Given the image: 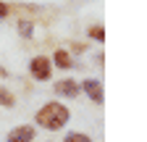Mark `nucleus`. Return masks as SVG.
<instances>
[{
    "instance_id": "f257e3e1",
    "label": "nucleus",
    "mask_w": 147,
    "mask_h": 142,
    "mask_svg": "<svg viewBox=\"0 0 147 142\" xmlns=\"http://www.w3.org/2000/svg\"><path fill=\"white\" fill-rule=\"evenodd\" d=\"M68 118H71V111L66 108L63 103H58V100H50V103H45L42 108L34 113L37 126L50 129V132H58V129H63L66 124H68Z\"/></svg>"
},
{
    "instance_id": "f03ea898",
    "label": "nucleus",
    "mask_w": 147,
    "mask_h": 142,
    "mask_svg": "<svg viewBox=\"0 0 147 142\" xmlns=\"http://www.w3.org/2000/svg\"><path fill=\"white\" fill-rule=\"evenodd\" d=\"M29 74L37 79V82H47L53 76V61L47 55H34L29 61Z\"/></svg>"
},
{
    "instance_id": "7ed1b4c3",
    "label": "nucleus",
    "mask_w": 147,
    "mask_h": 142,
    "mask_svg": "<svg viewBox=\"0 0 147 142\" xmlns=\"http://www.w3.org/2000/svg\"><path fill=\"white\" fill-rule=\"evenodd\" d=\"M53 90L58 92L61 97H76V95L82 92V84H79L76 79H58Z\"/></svg>"
},
{
    "instance_id": "20e7f679",
    "label": "nucleus",
    "mask_w": 147,
    "mask_h": 142,
    "mask_svg": "<svg viewBox=\"0 0 147 142\" xmlns=\"http://www.w3.org/2000/svg\"><path fill=\"white\" fill-rule=\"evenodd\" d=\"M34 134H37V129L32 124H21V126H13L8 132V142H32Z\"/></svg>"
},
{
    "instance_id": "39448f33",
    "label": "nucleus",
    "mask_w": 147,
    "mask_h": 142,
    "mask_svg": "<svg viewBox=\"0 0 147 142\" xmlns=\"http://www.w3.org/2000/svg\"><path fill=\"white\" fill-rule=\"evenodd\" d=\"M82 92H87V97L92 103H102L105 100V95H102V82H97V79H84L82 82Z\"/></svg>"
},
{
    "instance_id": "423d86ee",
    "label": "nucleus",
    "mask_w": 147,
    "mask_h": 142,
    "mask_svg": "<svg viewBox=\"0 0 147 142\" xmlns=\"http://www.w3.org/2000/svg\"><path fill=\"white\" fill-rule=\"evenodd\" d=\"M50 61H53L55 66H58V68H63V71L74 66V61H71V53H68V50H55Z\"/></svg>"
},
{
    "instance_id": "0eeeda50",
    "label": "nucleus",
    "mask_w": 147,
    "mask_h": 142,
    "mask_svg": "<svg viewBox=\"0 0 147 142\" xmlns=\"http://www.w3.org/2000/svg\"><path fill=\"white\" fill-rule=\"evenodd\" d=\"M11 105H16V95L8 87H0V108H11Z\"/></svg>"
},
{
    "instance_id": "6e6552de",
    "label": "nucleus",
    "mask_w": 147,
    "mask_h": 142,
    "mask_svg": "<svg viewBox=\"0 0 147 142\" xmlns=\"http://www.w3.org/2000/svg\"><path fill=\"white\" fill-rule=\"evenodd\" d=\"M63 142H92V137L89 134H82V132H68L63 137Z\"/></svg>"
},
{
    "instance_id": "1a4fd4ad",
    "label": "nucleus",
    "mask_w": 147,
    "mask_h": 142,
    "mask_svg": "<svg viewBox=\"0 0 147 142\" xmlns=\"http://www.w3.org/2000/svg\"><path fill=\"white\" fill-rule=\"evenodd\" d=\"M89 37H92V40H97V42H102V40H105V26H102V24L89 26Z\"/></svg>"
},
{
    "instance_id": "9d476101",
    "label": "nucleus",
    "mask_w": 147,
    "mask_h": 142,
    "mask_svg": "<svg viewBox=\"0 0 147 142\" xmlns=\"http://www.w3.org/2000/svg\"><path fill=\"white\" fill-rule=\"evenodd\" d=\"M18 34H21V37H32L34 34V24L32 21H18Z\"/></svg>"
},
{
    "instance_id": "9b49d317",
    "label": "nucleus",
    "mask_w": 147,
    "mask_h": 142,
    "mask_svg": "<svg viewBox=\"0 0 147 142\" xmlns=\"http://www.w3.org/2000/svg\"><path fill=\"white\" fill-rule=\"evenodd\" d=\"M8 16H11V5L0 0V21H3V19H8Z\"/></svg>"
},
{
    "instance_id": "f8f14e48",
    "label": "nucleus",
    "mask_w": 147,
    "mask_h": 142,
    "mask_svg": "<svg viewBox=\"0 0 147 142\" xmlns=\"http://www.w3.org/2000/svg\"><path fill=\"white\" fill-rule=\"evenodd\" d=\"M5 74H8V71H5V68H0V76H5Z\"/></svg>"
}]
</instances>
